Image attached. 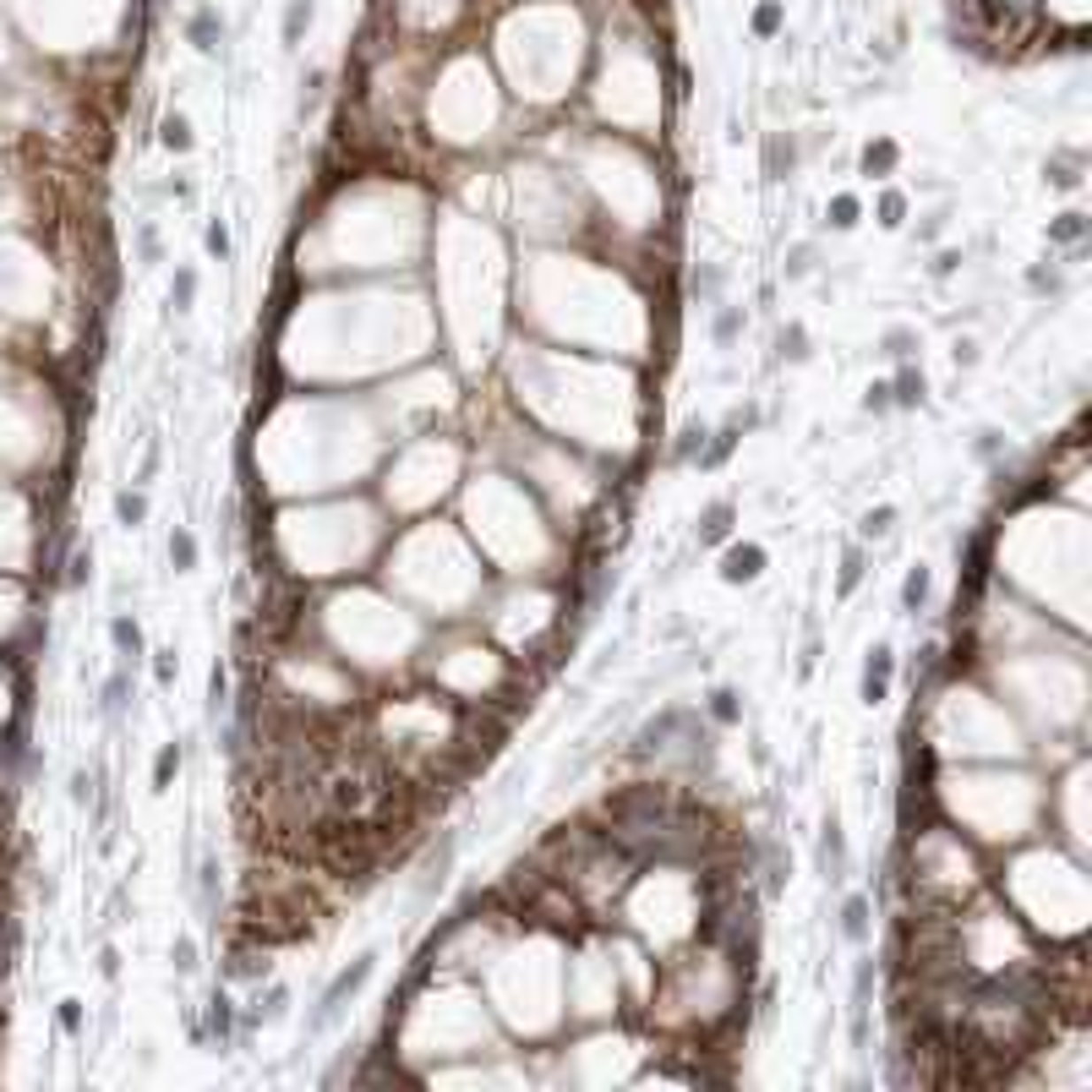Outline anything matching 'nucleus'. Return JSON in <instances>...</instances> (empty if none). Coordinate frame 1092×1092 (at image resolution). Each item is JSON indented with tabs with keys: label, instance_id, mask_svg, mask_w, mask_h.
Instances as JSON below:
<instances>
[{
	"label": "nucleus",
	"instance_id": "1",
	"mask_svg": "<svg viewBox=\"0 0 1092 1092\" xmlns=\"http://www.w3.org/2000/svg\"><path fill=\"white\" fill-rule=\"evenodd\" d=\"M372 973H377V950H366V956H356V961H350V967H344V973H339V978H334V983L323 988V1000H317V1011H311V1033H317V1027H328V1021H334V1016H339V1011H344L350 1000H356V994H361V983H366Z\"/></svg>",
	"mask_w": 1092,
	"mask_h": 1092
},
{
	"label": "nucleus",
	"instance_id": "2",
	"mask_svg": "<svg viewBox=\"0 0 1092 1092\" xmlns=\"http://www.w3.org/2000/svg\"><path fill=\"white\" fill-rule=\"evenodd\" d=\"M454 852H459V842L442 836V842L421 857V874H415V902H432V896H437V885L448 880V869H454Z\"/></svg>",
	"mask_w": 1092,
	"mask_h": 1092
},
{
	"label": "nucleus",
	"instance_id": "3",
	"mask_svg": "<svg viewBox=\"0 0 1092 1092\" xmlns=\"http://www.w3.org/2000/svg\"><path fill=\"white\" fill-rule=\"evenodd\" d=\"M890 678H896V650L874 645L869 661H863V704H885L890 699Z\"/></svg>",
	"mask_w": 1092,
	"mask_h": 1092
},
{
	"label": "nucleus",
	"instance_id": "4",
	"mask_svg": "<svg viewBox=\"0 0 1092 1092\" xmlns=\"http://www.w3.org/2000/svg\"><path fill=\"white\" fill-rule=\"evenodd\" d=\"M819 874L825 880H847V830H842L836 814L819 825Z\"/></svg>",
	"mask_w": 1092,
	"mask_h": 1092
},
{
	"label": "nucleus",
	"instance_id": "5",
	"mask_svg": "<svg viewBox=\"0 0 1092 1092\" xmlns=\"http://www.w3.org/2000/svg\"><path fill=\"white\" fill-rule=\"evenodd\" d=\"M765 573V546L743 541V546H727V558H721V580L727 585H749Z\"/></svg>",
	"mask_w": 1092,
	"mask_h": 1092
},
{
	"label": "nucleus",
	"instance_id": "6",
	"mask_svg": "<svg viewBox=\"0 0 1092 1092\" xmlns=\"http://www.w3.org/2000/svg\"><path fill=\"white\" fill-rule=\"evenodd\" d=\"M869 934H874V907H869V896H847V902H842V940L869 945Z\"/></svg>",
	"mask_w": 1092,
	"mask_h": 1092
},
{
	"label": "nucleus",
	"instance_id": "7",
	"mask_svg": "<svg viewBox=\"0 0 1092 1092\" xmlns=\"http://www.w3.org/2000/svg\"><path fill=\"white\" fill-rule=\"evenodd\" d=\"M186 39L197 44L203 55H219V39H224L219 12H213V6H197V12H191V22H186Z\"/></svg>",
	"mask_w": 1092,
	"mask_h": 1092
},
{
	"label": "nucleus",
	"instance_id": "8",
	"mask_svg": "<svg viewBox=\"0 0 1092 1092\" xmlns=\"http://www.w3.org/2000/svg\"><path fill=\"white\" fill-rule=\"evenodd\" d=\"M110 645L120 650V661H137L148 645H142V628H137V618H126V612H115L110 618Z\"/></svg>",
	"mask_w": 1092,
	"mask_h": 1092
},
{
	"label": "nucleus",
	"instance_id": "9",
	"mask_svg": "<svg viewBox=\"0 0 1092 1092\" xmlns=\"http://www.w3.org/2000/svg\"><path fill=\"white\" fill-rule=\"evenodd\" d=\"M126 704H132V666L120 661V666L110 672V678H104V716L115 721V716L126 711Z\"/></svg>",
	"mask_w": 1092,
	"mask_h": 1092
},
{
	"label": "nucleus",
	"instance_id": "10",
	"mask_svg": "<svg viewBox=\"0 0 1092 1092\" xmlns=\"http://www.w3.org/2000/svg\"><path fill=\"white\" fill-rule=\"evenodd\" d=\"M923 394H928V382H923V372H918V366H902V377L890 382V404H902V410H918V404H923Z\"/></svg>",
	"mask_w": 1092,
	"mask_h": 1092
},
{
	"label": "nucleus",
	"instance_id": "11",
	"mask_svg": "<svg viewBox=\"0 0 1092 1092\" xmlns=\"http://www.w3.org/2000/svg\"><path fill=\"white\" fill-rule=\"evenodd\" d=\"M928 590H934V580H928V568H907V580H902V612H923L928 606Z\"/></svg>",
	"mask_w": 1092,
	"mask_h": 1092
},
{
	"label": "nucleus",
	"instance_id": "12",
	"mask_svg": "<svg viewBox=\"0 0 1092 1092\" xmlns=\"http://www.w3.org/2000/svg\"><path fill=\"white\" fill-rule=\"evenodd\" d=\"M230 1027H235V1005H230V994H213V1000H208V1033H213V1043H219V1049L230 1043Z\"/></svg>",
	"mask_w": 1092,
	"mask_h": 1092
},
{
	"label": "nucleus",
	"instance_id": "13",
	"mask_svg": "<svg viewBox=\"0 0 1092 1092\" xmlns=\"http://www.w3.org/2000/svg\"><path fill=\"white\" fill-rule=\"evenodd\" d=\"M863 568H869V558H863V546H847V558H842V573H836V601H847L857 585H863Z\"/></svg>",
	"mask_w": 1092,
	"mask_h": 1092
},
{
	"label": "nucleus",
	"instance_id": "14",
	"mask_svg": "<svg viewBox=\"0 0 1092 1092\" xmlns=\"http://www.w3.org/2000/svg\"><path fill=\"white\" fill-rule=\"evenodd\" d=\"M896 158H902V153H896V142H890V137L869 142V148H863V175H890V170H896Z\"/></svg>",
	"mask_w": 1092,
	"mask_h": 1092
},
{
	"label": "nucleus",
	"instance_id": "15",
	"mask_svg": "<svg viewBox=\"0 0 1092 1092\" xmlns=\"http://www.w3.org/2000/svg\"><path fill=\"white\" fill-rule=\"evenodd\" d=\"M732 530V503H711L699 513V541H727Z\"/></svg>",
	"mask_w": 1092,
	"mask_h": 1092
},
{
	"label": "nucleus",
	"instance_id": "16",
	"mask_svg": "<svg viewBox=\"0 0 1092 1092\" xmlns=\"http://www.w3.org/2000/svg\"><path fill=\"white\" fill-rule=\"evenodd\" d=\"M776 350H781V361H792V366L809 361V328H803V323H787V328L776 334Z\"/></svg>",
	"mask_w": 1092,
	"mask_h": 1092
},
{
	"label": "nucleus",
	"instance_id": "17",
	"mask_svg": "<svg viewBox=\"0 0 1092 1092\" xmlns=\"http://www.w3.org/2000/svg\"><path fill=\"white\" fill-rule=\"evenodd\" d=\"M158 142H165L170 153H186L191 148V120L186 115H165V120H158Z\"/></svg>",
	"mask_w": 1092,
	"mask_h": 1092
},
{
	"label": "nucleus",
	"instance_id": "18",
	"mask_svg": "<svg viewBox=\"0 0 1092 1092\" xmlns=\"http://www.w3.org/2000/svg\"><path fill=\"white\" fill-rule=\"evenodd\" d=\"M792 165H797V148H792V137H770V148H765V170L781 181V175H787Z\"/></svg>",
	"mask_w": 1092,
	"mask_h": 1092
},
{
	"label": "nucleus",
	"instance_id": "19",
	"mask_svg": "<svg viewBox=\"0 0 1092 1092\" xmlns=\"http://www.w3.org/2000/svg\"><path fill=\"white\" fill-rule=\"evenodd\" d=\"M1087 235V213H1059L1054 224H1049V241L1054 246H1076Z\"/></svg>",
	"mask_w": 1092,
	"mask_h": 1092
},
{
	"label": "nucleus",
	"instance_id": "20",
	"mask_svg": "<svg viewBox=\"0 0 1092 1092\" xmlns=\"http://www.w3.org/2000/svg\"><path fill=\"white\" fill-rule=\"evenodd\" d=\"M115 519H120L126 530H137V525L148 519V497H142V492H115Z\"/></svg>",
	"mask_w": 1092,
	"mask_h": 1092
},
{
	"label": "nucleus",
	"instance_id": "21",
	"mask_svg": "<svg viewBox=\"0 0 1092 1092\" xmlns=\"http://www.w3.org/2000/svg\"><path fill=\"white\" fill-rule=\"evenodd\" d=\"M170 563H175V573L197 568V535H191V530H175V535H170Z\"/></svg>",
	"mask_w": 1092,
	"mask_h": 1092
},
{
	"label": "nucleus",
	"instance_id": "22",
	"mask_svg": "<svg viewBox=\"0 0 1092 1092\" xmlns=\"http://www.w3.org/2000/svg\"><path fill=\"white\" fill-rule=\"evenodd\" d=\"M175 770H181V743H165L158 759H153V792H165L175 781Z\"/></svg>",
	"mask_w": 1092,
	"mask_h": 1092
},
{
	"label": "nucleus",
	"instance_id": "23",
	"mask_svg": "<svg viewBox=\"0 0 1092 1092\" xmlns=\"http://www.w3.org/2000/svg\"><path fill=\"white\" fill-rule=\"evenodd\" d=\"M814 257H819V251H814V241H797V246L787 251V263H781V268H787V279H809V273H814Z\"/></svg>",
	"mask_w": 1092,
	"mask_h": 1092
},
{
	"label": "nucleus",
	"instance_id": "24",
	"mask_svg": "<svg viewBox=\"0 0 1092 1092\" xmlns=\"http://www.w3.org/2000/svg\"><path fill=\"white\" fill-rule=\"evenodd\" d=\"M732 442H737V421H732V427H721L711 448H699V465H704V470H716V465H721V459L732 454Z\"/></svg>",
	"mask_w": 1092,
	"mask_h": 1092
},
{
	"label": "nucleus",
	"instance_id": "25",
	"mask_svg": "<svg viewBox=\"0 0 1092 1092\" xmlns=\"http://www.w3.org/2000/svg\"><path fill=\"white\" fill-rule=\"evenodd\" d=\"M857 213H863V203L852 197V191H842V197H830V213H825V219L836 224V230H852V224H857Z\"/></svg>",
	"mask_w": 1092,
	"mask_h": 1092
},
{
	"label": "nucleus",
	"instance_id": "26",
	"mask_svg": "<svg viewBox=\"0 0 1092 1092\" xmlns=\"http://www.w3.org/2000/svg\"><path fill=\"white\" fill-rule=\"evenodd\" d=\"M737 334H743V311H737V306H721L716 323H711V339H716V344H732Z\"/></svg>",
	"mask_w": 1092,
	"mask_h": 1092
},
{
	"label": "nucleus",
	"instance_id": "27",
	"mask_svg": "<svg viewBox=\"0 0 1092 1092\" xmlns=\"http://www.w3.org/2000/svg\"><path fill=\"white\" fill-rule=\"evenodd\" d=\"M711 716H716L721 727L743 721V704H737V688H716V694H711Z\"/></svg>",
	"mask_w": 1092,
	"mask_h": 1092
},
{
	"label": "nucleus",
	"instance_id": "28",
	"mask_svg": "<svg viewBox=\"0 0 1092 1092\" xmlns=\"http://www.w3.org/2000/svg\"><path fill=\"white\" fill-rule=\"evenodd\" d=\"M224 711H230V678H224V666H213V678H208V716L219 721Z\"/></svg>",
	"mask_w": 1092,
	"mask_h": 1092
},
{
	"label": "nucleus",
	"instance_id": "29",
	"mask_svg": "<svg viewBox=\"0 0 1092 1092\" xmlns=\"http://www.w3.org/2000/svg\"><path fill=\"white\" fill-rule=\"evenodd\" d=\"M191 301H197V268H181V273H175V284H170V306H175V311H186Z\"/></svg>",
	"mask_w": 1092,
	"mask_h": 1092
},
{
	"label": "nucleus",
	"instance_id": "30",
	"mask_svg": "<svg viewBox=\"0 0 1092 1092\" xmlns=\"http://www.w3.org/2000/svg\"><path fill=\"white\" fill-rule=\"evenodd\" d=\"M890 525H896V508H890V503H880V508H869V513H863L857 535H863V541H874V535H885Z\"/></svg>",
	"mask_w": 1092,
	"mask_h": 1092
},
{
	"label": "nucleus",
	"instance_id": "31",
	"mask_svg": "<svg viewBox=\"0 0 1092 1092\" xmlns=\"http://www.w3.org/2000/svg\"><path fill=\"white\" fill-rule=\"evenodd\" d=\"M306 22H311V0H290V12H284V44H301Z\"/></svg>",
	"mask_w": 1092,
	"mask_h": 1092
},
{
	"label": "nucleus",
	"instance_id": "32",
	"mask_svg": "<svg viewBox=\"0 0 1092 1092\" xmlns=\"http://www.w3.org/2000/svg\"><path fill=\"white\" fill-rule=\"evenodd\" d=\"M902 219H907V197H902V191H885V197H880V224L896 230Z\"/></svg>",
	"mask_w": 1092,
	"mask_h": 1092
},
{
	"label": "nucleus",
	"instance_id": "33",
	"mask_svg": "<svg viewBox=\"0 0 1092 1092\" xmlns=\"http://www.w3.org/2000/svg\"><path fill=\"white\" fill-rule=\"evenodd\" d=\"M704 437H711V432H704V427H683V437H678V448H672V459H678V465H683V459H694V454H699V448H704Z\"/></svg>",
	"mask_w": 1092,
	"mask_h": 1092
},
{
	"label": "nucleus",
	"instance_id": "34",
	"mask_svg": "<svg viewBox=\"0 0 1092 1092\" xmlns=\"http://www.w3.org/2000/svg\"><path fill=\"white\" fill-rule=\"evenodd\" d=\"M754 34H759V39H770V34H781V6H776V0H765V6L754 12Z\"/></svg>",
	"mask_w": 1092,
	"mask_h": 1092
},
{
	"label": "nucleus",
	"instance_id": "35",
	"mask_svg": "<svg viewBox=\"0 0 1092 1092\" xmlns=\"http://www.w3.org/2000/svg\"><path fill=\"white\" fill-rule=\"evenodd\" d=\"M912 344H918V334H912V328H890V334H885V356L907 361V356H912Z\"/></svg>",
	"mask_w": 1092,
	"mask_h": 1092
},
{
	"label": "nucleus",
	"instance_id": "36",
	"mask_svg": "<svg viewBox=\"0 0 1092 1092\" xmlns=\"http://www.w3.org/2000/svg\"><path fill=\"white\" fill-rule=\"evenodd\" d=\"M197 890H203V912H213V896H219V863L208 857L203 874H197Z\"/></svg>",
	"mask_w": 1092,
	"mask_h": 1092
},
{
	"label": "nucleus",
	"instance_id": "37",
	"mask_svg": "<svg viewBox=\"0 0 1092 1092\" xmlns=\"http://www.w3.org/2000/svg\"><path fill=\"white\" fill-rule=\"evenodd\" d=\"M175 672H181V666H175V650H153V678H158V688H170Z\"/></svg>",
	"mask_w": 1092,
	"mask_h": 1092
},
{
	"label": "nucleus",
	"instance_id": "38",
	"mask_svg": "<svg viewBox=\"0 0 1092 1092\" xmlns=\"http://www.w3.org/2000/svg\"><path fill=\"white\" fill-rule=\"evenodd\" d=\"M170 961H175V973H197V945L175 940V945H170Z\"/></svg>",
	"mask_w": 1092,
	"mask_h": 1092
},
{
	"label": "nucleus",
	"instance_id": "39",
	"mask_svg": "<svg viewBox=\"0 0 1092 1092\" xmlns=\"http://www.w3.org/2000/svg\"><path fill=\"white\" fill-rule=\"evenodd\" d=\"M863 410H869V415H885V410H890V382H869V394H863Z\"/></svg>",
	"mask_w": 1092,
	"mask_h": 1092
},
{
	"label": "nucleus",
	"instance_id": "40",
	"mask_svg": "<svg viewBox=\"0 0 1092 1092\" xmlns=\"http://www.w3.org/2000/svg\"><path fill=\"white\" fill-rule=\"evenodd\" d=\"M60 1033H82V1000H60Z\"/></svg>",
	"mask_w": 1092,
	"mask_h": 1092
},
{
	"label": "nucleus",
	"instance_id": "41",
	"mask_svg": "<svg viewBox=\"0 0 1092 1092\" xmlns=\"http://www.w3.org/2000/svg\"><path fill=\"white\" fill-rule=\"evenodd\" d=\"M203 246H208V251L219 257V263H224V257H230V230H224V224H208V235H203Z\"/></svg>",
	"mask_w": 1092,
	"mask_h": 1092
},
{
	"label": "nucleus",
	"instance_id": "42",
	"mask_svg": "<svg viewBox=\"0 0 1092 1092\" xmlns=\"http://www.w3.org/2000/svg\"><path fill=\"white\" fill-rule=\"evenodd\" d=\"M88 573H93V552H77V558H72V568H66V585H82Z\"/></svg>",
	"mask_w": 1092,
	"mask_h": 1092
},
{
	"label": "nucleus",
	"instance_id": "43",
	"mask_svg": "<svg viewBox=\"0 0 1092 1092\" xmlns=\"http://www.w3.org/2000/svg\"><path fill=\"white\" fill-rule=\"evenodd\" d=\"M973 454H978V459H994V454H1000V432H988V427H983V432H978V442H973Z\"/></svg>",
	"mask_w": 1092,
	"mask_h": 1092
},
{
	"label": "nucleus",
	"instance_id": "44",
	"mask_svg": "<svg viewBox=\"0 0 1092 1092\" xmlns=\"http://www.w3.org/2000/svg\"><path fill=\"white\" fill-rule=\"evenodd\" d=\"M137 246H142V263H158V230H153V224H142V241H137Z\"/></svg>",
	"mask_w": 1092,
	"mask_h": 1092
},
{
	"label": "nucleus",
	"instance_id": "45",
	"mask_svg": "<svg viewBox=\"0 0 1092 1092\" xmlns=\"http://www.w3.org/2000/svg\"><path fill=\"white\" fill-rule=\"evenodd\" d=\"M956 268H961V251H940L934 257V279H950Z\"/></svg>",
	"mask_w": 1092,
	"mask_h": 1092
},
{
	"label": "nucleus",
	"instance_id": "46",
	"mask_svg": "<svg viewBox=\"0 0 1092 1092\" xmlns=\"http://www.w3.org/2000/svg\"><path fill=\"white\" fill-rule=\"evenodd\" d=\"M716 284H721V273H716V268L694 273V296H716Z\"/></svg>",
	"mask_w": 1092,
	"mask_h": 1092
},
{
	"label": "nucleus",
	"instance_id": "47",
	"mask_svg": "<svg viewBox=\"0 0 1092 1092\" xmlns=\"http://www.w3.org/2000/svg\"><path fill=\"white\" fill-rule=\"evenodd\" d=\"M1049 181H1054V186H1065V191H1071V186H1076L1081 175H1076L1071 165H1049Z\"/></svg>",
	"mask_w": 1092,
	"mask_h": 1092
},
{
	"label": "nucleus",
	"instance_id": "48",
	"mask_svg": "<svg viewBox=\"0 0 1092 1092\" xmlns=\"http://www.w3.org/2000/svg\"><path fill=\"white\" fill-rule=\"evenodd\" d=\"M93 797V781H88V770H77L72 776V803H88Z\"/></svg>",
	"mask_w": 1092,
	"mask_h": 1092
},
{
	"label": "nucleus",
	"instance_id": "49",
	"mask_svg": "<svg viewBox=\"0 0 1092 1092\" xmlns=\"http://www.w3.org/2000/svg\"><path fill=\"white\" fill-rule=\"evenodd\" d=\"M950 356H956V366H973V361H978V344H973V339H961V344L950 350Z\"/></svg>",
	"mask_w": 1092,
	"mask_h": 1092
},
{
	"label": "nucleus",
	"instance_id": "50",
	"mask_svg": "<svg viewBox=\"0 0 1092 1092\" xmlns=\"http://www.w3.org/2000/svg\"><path fill=\"white\" fill-rule=\"evenodd\" d=\"M99 973H104V978H120V956H115L110 945L99 950Z\"/></svg>",
	"mask_w": 1092,
	"mask_h": 1092
}]
</instances>
